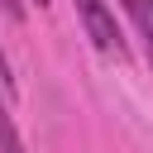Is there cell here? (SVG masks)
Returning a JSON list of instances; mask_svg holds the SVG:
<instances>
[{"mask_svg":"<svg viewBox=\"0 0 153 153\" xmlns=\"http://www.w3.org/2000/svg\"><path fill=\"white\" fill-rule=\"evenodd\" d=\"M76 5V14H81V29H86V38L96 43V53H105V57H124L129 48H124V29H120V19H115V10L105 5V0H72Z\"/></svg>","mask_w":153,"mask_h":153,"instance_id":"1","label":"cell"},{"mask_svg":"<svg viewBox=\"0 0 153 153\" xmlns=\"http://www.w3.org/2000/svg\"><path fill=\"white\" fill-rule=\"evenodd\" d=\"M0 5H5V14H10V19H19V14H24V10H19V0H0Z\"/></svg>","mask_w":153,"mask_h":153,"instance_id":"5","label":"cell"},{"mask_svg":"<svg viewBox=\"0 0 153 153\" xmlns=\"http://www.w3.org/2000/svg\"><path fill=\"white\" fill-rule=\"evenodd\" d=\"M33 5H48V0H33Z\"/></svg>","mask_w":153,"mask_h":153,"instance_id":"6","label":"cell"},{"mask_svg":"<svg viewBox=\"0 0 153 153\" xmlns=\"http://www.w3.org/2000/svg\"><path fill=\"white\" fill-rule=\"evenodd\" d=\"M0 86L14 91V76H10V57H5V48H0Z\"/></svg>","mask_w":153,"mask_h":153,"instance_id":"4","label":"cell"},{"mask_svg":"<svg viewBox=\"0 0 153 153\" xmlns=\"http://www.w3.org/2000/svg\"><path fill=\"white\" fill-rule=\"evenodd\" d=\"M120 10L134 19V29H139V38H143V53H148V62H153V0H120Z\"/></svg>","mask_w":153,"mask_h":153,"instance_id":"2","label":"cell"},{"mask_svg":"<svg viewBox=\"0 0 153 153\" xmlns=\"http://www.w3.org/2000/svg\"><path fill=\"white\" fill-rule=\"evenodd\" d=\"M0 153H24V139H19V129H14L5 105H0Z\"/></svg>","mask_w":153,"mask_h":153,"instance_id":"3","label":"cell"}]
</instances>
